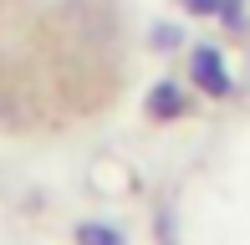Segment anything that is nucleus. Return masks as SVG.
<instances>
[{
	"mask_svg": "<svg viewBox=\"0 0 250 245\" xmlns=\"http://www.w3.org/2000/svg\"><path fill=\"white\" fill-rule=\"evenodd\" d=\"M77 245H128V240H123V230L102 225V220H82L77 225Z\"/></svg>",
	"mask_w": 250,
	"mask_h": 245,
	"instance_id": "obj_2",
	"label": "nucleus"
},
{
	"mask_svg": "<svg viewBox=\"0 0 250 245\" xmlns=\"http://www.w3.org/2000/svg\"><path fill=\"white\" fill-rule=\"evenodd\" d=\"M194 82L209 97H230V66H225V57L214 46H199L194 51Z\"/></svg>",
	"mask_w": 250,
	"mask_h": 245,
	"instance_id": "obj_1",
	"label": "nucleus"
},
{
	"mask_svg": "<svg viewBox=\"0 0 250 245\" xmlns=\"http://www.w3.org/2000/svg\"><path fill=\"white\" fill-rule=\"evenodd\" d=\"M189 10H199V16H214V10H220V0H184Z\"/></svg>",
	"mask_w": 250,
	"mask_h": 245,
	"instance_id": "obj_4",
	"label": "nucleus"
},
{
	"mask_svg": "<svg viewBox=\"0 0 250 245\" xmlns=\"http://www.w3.org/2000/svg\"><path fill=\"white\" fill-rule=\"evenodd\" d=\"M148 113H153V118H179V113H184V97H179L174 87L164 82V87H158V92L148 97Z\"/></svg>",
	"mask_w": 250,
	"mask_h": 245,
	"instance_id": "obj_3",
	"label": "nucleus"
}]
</instances>
